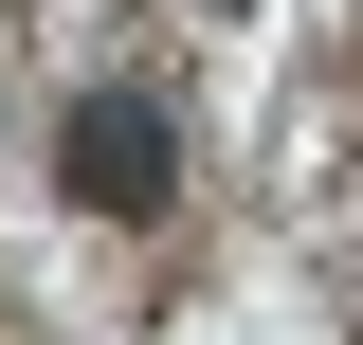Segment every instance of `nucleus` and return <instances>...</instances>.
<instances>
[{
  "label": "nucleus",
  "instance_id": "f257e3e1",
  "mask_svg": "<svg viewBox=\"0 0 363 345\" xmlns=\"http://www.w3.org/2000/svg\"><path fill=\"white\" fill-rule=\"evenodd\" d=\"M55 182H73L91 218H164V200H182L164 91H73V109H55Z\"/></svg>",
  "mask_w": 363,
  "mask_h": 345
}]
</instances>
